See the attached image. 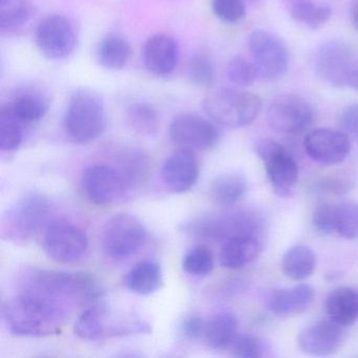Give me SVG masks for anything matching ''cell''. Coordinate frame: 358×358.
<instances>
[{"mask_svg":"<svg viewBox=\"0 0 358 358\" xmlns=\"http://www.w3.org/2000/svg\"><path fill=\"white\" fill-rule=\"evenodd\" d=\"M215 15L226 24H238L246 16L245 0H213Z\"/></svg>","mask_w":358,"mask_h":358,"instance_id":"40","label":"cell"},{"mask_svg":"<svg viewBox=\"0 0 358 358\" xmlns=\"http://www.w3.org/2000/svg\"><path fill=\"white\" fill-rule=\"evenodd\" d=\"M226 76L230 83L238 87H250L259 78L255 64L241 56L230 60L226 69Z\"/></svg>","mask_w":358,"mask_h":358,"instance_id":"38","label":"cell"},{"mask_svg":"<svg viewBox=\"0 0 358 358\" xmlns=\"http://www.w3.org/2000/svg\"><path fill=\"white\" fill-rule=\"evenodd\" d=\"M315 268V252L307 245H295L289 248L282 257V272L291 280H306L312 275Z\"/></svg>","mask_w":358,"mask_h":358,"instance_id":"28","label":"cell"},{"mask_svg":"<svg viewBox=\"0 0 358 358\" xmlns=\"http://www.w3.org/2000/svg\"><path fill=\"white\" fill-rule=\"evenodd\" d=\"M261 238L236 236L225 241L220 253L221 265L226 269L238 270L252 263L262 250Z\"/></svg>","mask_w":358,"mask_h":358,"instance_id":"21","label":"cell"},{"mask_svg":"<svg viewBox=\"0 0 358 358\" xmlns=\"http://www.w3.org/2000/svg\"><path fill=\"white\" fill-rule=\"evenodd\" d=\"M163 282L161 266L152 259H144L136 264L125 275L124 284L135 294H154Z\"/></svg>","mask_w":358,"mask_h":358,"instance_id":"25","label":"cell"},{"mask_svg":"<svg viewBox=\"0 0 358 358\" xmlns=\"http://www.w3.org/2000/svg\"><path fill=\"white\" fill-rule=\"evenodd\" d=\"M39 51L51 60H64L74 53L78 43V34L74 24L59 14L41 20L35 33Z\"/></svg>","mask_w":358,"mask_h":358,"instance_id":"12","label":"cell"},{"mask_svg":"<svg viewBox=\"0 0 358 358\" xmlns=\"http://www.w3.org/2000/svg\"><path fill=\"white\" fill-rule=\"evenodd\" d=\"M335 211L336 204L322 203L318 205L312 215L314 229L322 236H329L335 232Z\"/></svg>","mask_w":358,"mask_h":358,"instance_id":"41","label":"cell"},{"mask_svg":"<svg viewBox=\"0 0 358 358\" xmlns=\"http://www.w3.org/2000/svg\"><path fill=\"white\" fill-rule=\"evenodd\" d=\"M3 315L10 332L20 337L58 334L66 318L62 303L30 289L8 301Z\"/></svg>","mask_w":358,"mask_h":358,"instance_id":"1","label":"cell"},{"mask_svg":"<svg viewBox=\"0 0 358 358\" xmlns=\"http://www.w3.org/2000/svg\"><path fill=\"white\" fill-rule=\"evenodd\" d=\"M335 232L347 240L358 238V203L343 202L336 204Z\"/></svg>","mask_w":358,"mask_h":358,"instance_id":"36","label":"cell"},{"mask_svg":"<svg viewBox=\"0 0 358 358\" xmlns=\"http://www.w3.org/2000/svg\"><path fill=\"white\" fill-rule=\"evenodd\" d=\"M32 14L29 0H0V29L12 32L27 24Z\"/></svg>","mask_w":358,"mask_h":358,"instance_id":"33","label":"cell"},{"mask_svg":"<svg viewBox=\"0 0 358 358\" xmlns=\"http://www.w3.org/2000/svg\"><path fill=\"white\" fill-rule=\"evenodd\" d=\"M47 295L62 303L75 301L80 305L101 303L104 290L99 280L91 273L83 271H53L41 270L31 278L29 288Z\"/></svg>","mask_w":358,"mask_h":358,"instance_id":"2","label":"cell"},{"mask_svg":"<svg viewBox=\"0 0 358 358\" xmlns=\"http://www.w3.org/2000/svg\"><path fill=\"white\" fill-rule=\"evenodd\" d=\"M207 116L221 127L242 129L255 122L262 110L259 96L242 90H217L203 100Z\"/></svg>","mask_w":358,"mask_h":358,"instance_id":"3","label":"cell"},{"mask_svg":"<svg viewBox=\"0 0 358 358\" xmlns=\"http://www.w3.org/2000/svg\"><path fill=\"white\" fill-rule=\"evenodd\" d=\"M352 20H353L354 27L358 31V0H356L352 8Z\"/></svg>","mask_w":358,"mask_h":358,"instance_id":"45","label":"cell"},{"mask_svg":"<svg viewBox=\"0 0 358 358\" xmlns=\"http://www.w3.org/2000/svg\"><path fill=\"white\" fill-rule=\"evenodd\" d=\"M163 183L173 194L189 192L199 180L200 166L194 152L180 148L163 163Z\"/></svg>","mask_w":358,"mask_h":358,"instance_id":"18","label":"cell"},{"mask_svg":"<svg viewBox=\"0 0 358 358\" xmlns=\"http://www.w3.org/2000/svg\"><path fill=\"white\" fill-rule=\"evenodd\" d=\"M314 296L315 291L308 284L274 289L266 297V307L274 315L294 316L305 312L313 303Z\"/></svg>","mask_w":358,"mask_h":358,"instance_id":"20","label":"cell"},{"mask_svg":"<svg viewBox=\"0 0 358 358\" xmlns=\"http://www.w3.org/2000/svg\"><path fill=\"white\" fill-rule=\"evenodd\" d=\"M290 15L297 24L317 30L331 20L332 11L326 6L317 5L309 0H296L291 6Z\"/></svg>","mask_w":358,"mask_h":358,"instance_id":"31","label":"cell"},{"mask_svg":"<svg viewBox=\"0 0 358 358\" xmlns=\"http://www.w3.org/2000/svg\"><path fill=\"white\" fill-rule=\"evenodd\" d=\"M89 238L78 226L68 221H54L45 228L43 248L48 257L58 263L78 261L87 252Z\"/></svg>","mask_w":358,"mask_h":358,"instance_id":"13","label":"cell"},{"mask_svg":"<svg viewBox=\"0 0 358 358\" xmlns=\"http://www.w3.org/2000/svg\"><path fill=\"white\" fill-rule=\"evenodd\" d=\"M108 310L102 303L89 306L75 322L74 332L83 341H98L108 336Z\"/></svg>","mask_w":358,"mask_h":358,"instance_id":"29","label":"cell"},{"mask_svg":"<svg viewBox=\"0 0 358 358\" xmlns=\"http://www.w3.org/2000/svg\"><path fill=\"white\" fill-rule=\"evenodd\" d=\"M249 48L259 78L278 80L286 74L289 53L284 41L273 33L255 30L249 37Z\"/></svg>","mask_w":358,"mask_h":358,"instance_id":"11","label":"cell"},{"mask_svg":"<svg viewBox=\"0 0 358 358\" xmlns=\"http://www.w3.org/2000/svg\"><path fill=\"white\" fill-rule=\"evenodd\" d=\"M312 64L316 76L331 87H348L350 76L358 66L351 45L341 41L322 43L314 52Z\"/></svg>","mask_w":358,"mask_h":358,"instance_id":"7","label":"cell"},{"mask_svg":"<svg viewBox=\"0 0 358 358\" xmlns=\"http://www.w3.org/2000/svg\"><path fill=\"white\" fill-rule=\"evenodd\" d=\"M22 124L7 106H3L0 110V148L3 152H15L20 148L24 140Z\"/></svg>","mask_w":358,"mask_h":358,"instance_id":"34","label":"cell"},{"mask_svg":"<svg viewBox=\"0 0 358 358\" xmlns=\"http://www.w3.org/2000/svg\"><path fill=\"white\" fill-rule=\"evenodd\" d=\"M127 120L135 133L145 137L156 135L159 129L158 113L146 102H135L127 110Z\"/></svg>","mask_w":358,"mask_h":358,"instance_id":"32","label":"cell"},{"mask_svg":"<svg viewBox=\"0 0 358 358\" xmlns=\"http://www.w3.org/2000/svg\"><path fill=\"white\" fill-rule=\"evenodd\" d=\"M338 124L343 133L358 140V103L351 104L341 110Z\"/></svg>","mask_w":358,"mask_h":358,"instance_id":"42","label":"cell"},{"mask_svg":"<svg viewBox=\"0 0 358 358\" xmlns=\"http://www.w3.org/2000/svg\"><path fill=\"white\" fill-rule=\"evenodd\" d=\"M267 120L271 129L285 135H299L315 121L313 106L301 96L284 94L272 100Z\"/></svg>","mask_w":358,"mask_h":358,"instance_id":"10","label":"cell"},{"mask_svg":"<svg viewBox=\"0 0 358 358\" xmlns=\"http://www.w3.org/2000/svg\"><path fill=\"white\" fill-rule=\"evenodd\" d=\"M255 152L263 161L268 180L280 196H290L299 180V165L288 150L275 140L262 139L255 143Z\"/></svg>","mask_w":358,"mask_h":358,"instance_id":"8","label":"cell"},{"mask_svg":"<svg viewBox=\"0 0 358 358\" xmlns=\"http://www.w3.org/2000/svg\"><path fill=\"white\" fill-rule=\"evenodd\" d=\"M179 58V45L169 35L156 34L150 36L144 45V64L155 76H171L177 68Z\"/></svg>","mask_w":358,"mask_h":358,"instance_id":"19","label":"cell"},{"mask_svg":"<svg viewBox=\"0 0 358 358\" xmlns=\"http://www.w3.org/2000/svg\"><path fill=\"white\" fill-rule=\"evenodd\" d=\"M6 106L20 122L26 124L41 120L49 110L50 101L41 90L24 87L20 90Z\"/></svg>","mask_w":358,"mask_h":358,"instance_id":"22","label":"cell"},{"mask_svg":"<svg viewBox=\"0 0 358 358\" xmlns=\"http://www.w3.org/2000/svg\"><path fill=\"white\" fill-rule=\"evenodd\" d=\"M327 315L343 327H349L358 320V291L351 287L333 289L324 303Z\"/></svg>","mask_w":358,"mask_h":358,"instance_id":"23","label":"cell"},{"mask_svg":"<svg viewBox=\"0 0 358 358\" xmlns=\"http://www.w3.org/2000/svg\"><path fill=\"white\" fill-rule=\"evenodd\" d=\"M148 167L150 162L148 156L142 150L127 148L118 157V167L116 169L124 179L127 188H131L144 181Z\"/></svg>","mask_w":358,"mask_h":358,"instance_id":"30","label":"cell"},{"mask_svg":"<svg viewBox=\"0 0 358 358\" xmlns=\"http://www.w3.org/2000/svg\"><path fill=\"white\" fill-rule=\"evenodd\" d=\"M169 137L180 148L204 152L215 148L220 135L213 120L196 114H182L171 121Z\"/></svg>","mask_w":358,"mask_h":358,"instance_id":"14","label":"cell"},{"mask_svg":"<svg viewBox=\"0 0 358 358\" xmlns=\"http://www.w3.org/2000/svg\"><path fill=\"white\" fill-rule=\"evenodd\" d=\"M238 318L234 313L220 312L206 320L203 341L211 349H228L238 337Z\"/></svg>","mask_w":358,"mask_h":358,"instance_id":"24","label":"cell"},{"mask_svg":"<svg viewBox=\"0 0 358 358\" xmlns=\"http://www.w3.org/2000/svg\"><path fill=\"white\" fill-rule=\"evenodd\" d=\"M51 208V203L43 194H24L3 217V236L15 242L31 240L47 221Z\"/></svg>","mask_w":358,"mask_h":358,"instance_id":"6","label":"cell"},{"mask_svg":"<svg viewBox=\"0 0 358 358\" xmlns=\"http://www.w3.org/2000/svg\"><path fill=\"white\" fill-rule=\"evenodd\" d=\"M187 74L188 78L196 87H210L215 76L213 60L207 54H196L188 62Z\"/></svg>","mask_w":358,"mask_h":358,"instance_id":"37","label":"cell"},{"mask_svg":"<svg viewBox=\"0 0 358 358\" xmlns=\"http://www.w3.org/2000/svg\"><path fill=\"white\" fill-rule=\"evenodd\" d=\"M348 87H351L354 91H358V66L353 71L351 76H350Z\"/></svg>","mask_w":358,"mask_h":358,"instance_id":"44","label":"cell"},{"mask_svg":"<svg viewBox=\"0 0 358 358\" xmlns=\"http://www.w3.org/2000/svg\"><path fill=\"white\" fill-rule=\"evenodd\" d=\"M206 320L199 315H190L184 320L182 324V333L190 341L203 339Z\"/></svg>","mask_w":358,"mask_h":358,"instance_id":"43","label":"cell"},{"mask_svg":"<svg viewBox=\"0 0 358 358\" xmlns=\"http://www.w3.org/2000/svg\"><path fill=\"white\" fill-rule=\"evenodd\" d=\"M308 156L322 165H336L343 162L351 150V141L343 131L318 129L310 131L303 140Z\"/></svg>","mask_w":358,"mask_h":358,"instance_id":"16","label":"cell"},{"mask_svg":"<svg viewBox=\"0 0 358 358\" xmlns=\"http://www.w3.org/2000/svg\"><path fill=\"white\" fill-rule=\"evenodd\" d=\"M230 349L232 355L241 358H263L270 352L267 341L253 335H238Z\"/></svg>","mask_w":358,"mask_h":358,"instance_id":"39","label":"cell"},{"mask_svg":"<svg viewBox=\"0 0 358 358\" xmlns=\"http://www.w3.org/2000/svg\"><path fill=\"white\" fill-rule=\"evenodd\" d=\"M69 137L78 144L97 140L106 129V113L101 97L91 90H78L69 101L64 117Z\"/></svg>","mask_w":358,"mask_h":358,"instance_id":"4","label":"cell"},{"mask_svg":"<svg viewBox=\"0 0 358 358\" xmlns=\"http://www.w3.org/2000/svg\"><path fill=\"white\" fill-rule=\"evenodd\" d=\"M265 226L264 213L259 209L251 207L211 215L194 224V232L199 236L209 240L224 242L236 236L261 238Z\"/></svg>","mask_w":358,"mask_h":358,"instance_id":"5","label":"cell"},{"mask_svg":"<svg viewBox=\"0 0 358 358\" xmlns=\"http://www.w3.org/2000/svg\"><path fill=\"white\" fill-rule=\"evenodd\" d=\"M215 267V257H213V251L209 247L205 245H196L192 247L189 251H187L184 255L182 261V268L186 273L192 276L208 275Z\"/></svg>","mask_w":358,"mask_h":358,"instance_id":"35","label":"cell"},{"mask_svg":"<svg viewBox=\"0 0 358 358\" xmlns=\"http://www.w3.org/2000/svg\"><path fill=\"white\" fill-rule=\"evenodd\" d=\"M345 327L329 318L303 327L297 336V343L303 353L313 356H329L338 351L345 341Z\"/></svg>","mask_w":358,"mask_h":358,"instance_id":"17","label":"cell"},{"mask_svg":"<svg viewBox=\"0 0 358 358\" xmlns=\"http://www.w3.org/2000/svg\"><path fill=\"white\" fill-rule=\"evenodd\" d=\"M81 186L85 196L100 206L117 202L129 189L118 169L106 164L87 167L83 173Z\"/></svg>","mask_w":358,"mask_h":358,"instance_id":"15","label":"cell"},{"mask_svg":"<svg viewBox=\"0 0 358 358\" xmlns=\"http://www.w3.org/2000/svg\"><path fill=\"white\" fill-rule=\"evenodd\" d=\"M209 190L211 200L215 204L231 207L244 198L248 190V181L243 173L230 171L217 176Z\"/></svg>","mask_w":358,"mask_h":358,"instance_id":"26","label":"cell"},{"mask_svg":"<svg viewBox=\"0 0 358 358\" xmlns=\"http://www.w3.org/2000/svg\"><path fill=\"white\" fill-rule=\"evenodd\" d=\"M146 238L142 222L129 213H118L108 220L102 231V248L113 259H129L135 255Z\"/></svg>","mask_w":358,"mask_h":358,"instance_id":"9","label":"cell"},{"mask_svg":"<svg viewBox=\"0 0 358 358\" xmlns=\"http://www.w3.org/2000/svg\"><path fill=\"white\" fill-rule=\"evenodd\" d=\"M131 56V45L120 35H108L98 45L97 60L106 70H122L129 64Z\"/></svg>","mask_w":358,"mask_h":358,"instance_id":"27","label":"cell"}]
</instances>
